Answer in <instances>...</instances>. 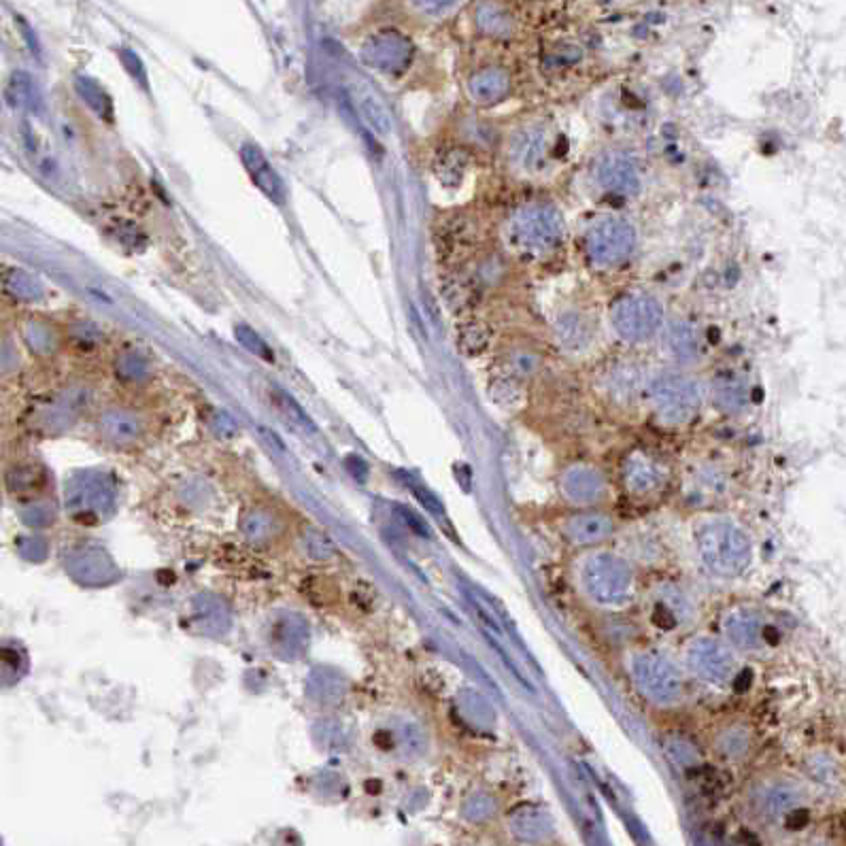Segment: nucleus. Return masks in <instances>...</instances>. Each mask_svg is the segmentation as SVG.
I'll return each mask as SVG.
<instances>
[{"label": "nucleus", "instance_id": "obj_1", "mask_svg": "<svg viewBox=\"0 0 846 846\" xmlns=\"http://www.w3.org/2000/svg\"><path fill=\"white\" fill-rule=\"evenodd\" d=\"M696 549L702 564L721 579H734L751 564L749 534L730 519H710L696 530Z\"/></svg>", "mask_w": 846, "mask_h": 846}, {"label": "nucleus", "instance_id": "obj_2", "mask_svg": "<svg viewBox=\"0 0 846 846\" xmlns=\"http://www.w3.org/2000/svg\"><path fill=\"white\" fill-rule=\"evenodd\" d=\"M581 585L594 602L602 606H621L634 596V572L621 557L600 551L583 562Z\"/></svg>", "mask_w": 846, "mask_h": 846}, {"label": "nucleus", "instance_id": "obj_3", "mask_svg": "<svg viewBox=\"0 0 846 846\" xmlns=\"http://www.w3.org/2000/svg\"><path fill=\"white\" fill-rule=\"evenodd\" d=\"M513 245L530 256H545L564 241V219L549 205H532L519 211L511 224Z\"/></svg>", "mask_w": 846, "mask_h": 846}, {"label": "nucleus", "instance_id": "obj_4", "mask_svg": "<svg viewBox=\"0 0 846 846\" xmlns=\"http://www.w3.org/2000/svg\"><path fill=\"white\" fill-rule=\"evenodd\" d=\"M630 668L638 691L647 700L668 706L683 698V674L670 657L655 651H642L632 657Z\"/></svg>", "mask_w": 846, "mask_h": 846}, {"label": "nucleus", "instance_id": "obj_5", "mask_svg": "<svg viewBox=\"0 0 846 846\" xmlns=\"http://www.w3.org/2000/svg\"><path fill=\"white\" fill-rule=\"evenodd\" d=\"M651 402L662 421L687 423L700 411L702 389L689 377L666 375L651 385Z\"/></svg>", "mask_w": 846, "mask_h": 846}, {"label": "nucleus", "instance_id": "obj_6", "mask_svg": "<svg viewBox=\"0 0 846 846\" xmlns=\"http://www.w3.org/2000/svg\"><path fill=\"white\" fill-rule=\"evenodd\" d=\"M636 247V230L617 217H606L587 234V253L598 266H615Z\"/></svg>", "mask_w": 846, "mask_h": 846}, {"label": "nucleus", "instance_id": "obj_7", "mask_svg": "<svg viewBox=\"0 0 846 846\" xmlns=\"http://www.w3.org/2000/svg\"><path fill=\"white\" fill-rule=\"evenodd\" d=\"M662 309L651 296H625L615 302L611 321L625 341H647L662 326Z\"/></svg>", "mask_w": 846, "mask_h": 846}, {"label": "nucleus", "instance_id": "obj_8", "mask_svg": "<svg viewBox=\"0 0 846 846\" xmlns=\"http://www.w3.org/2000/svg\"><path fill=\"white\" fill-rule=\"evenodd\" d=\"M689 670L710 685H725L736 676V657L732 649L715 638H696L687 647Z\"/></svg>", "mask_w": 846, "mask_h": 846}, {"label": "nucleus", "instance_id": "obj_9", "mask_svg": "<svg viewBox=\"0 0 846 846\" xmlns=\"http://www.w3.org/2000/svg\"><path fill=\"white\" fill-rule=\"evenodd\" d=\"M413 43L398 30H381L377 35L368 37L362 47V60L379 73H400L413 60Z\"/></svg>", "mask_w": 846, "mask_h": 846}, {"label": "nucleus", "instance_id": "obj_10", "mask_svg": "<svg viewBox=\"0 0 846 846\" xmlns=\"http://www.w3.org/2000/svg\"><path fill=\"white\" fill-rule=\"evenodd\" d=\"M723 630L730 645L742 651H759L768 645V634L772 628L761 619L759 613L749 611V608H738L732 611L723 621Z\"/></svg>", "mask_w": 846, "mask_h": 846}, {"label": "nucleus", "instance_id": "obj_11", "mask_svg": "<svg viewBox=\"0 0 846 846\" xmlns=\"http://www.w3.org/2000/svg\"><path fill=\"white\" fill-rule=\"evenodd\" d=\"M241 160L247 168L249 177L253 179V183H256L260 188V192L266 194L273 202H277V205H283V202H285L283 181L277 175L273 164H270L268 158L262 154V149L258 145H253V143H245L241 147Z\"/></svg>", "mask_w": 846, "mask_h": 846}, {"label": "nucleus", "instance_id": "obj_12", "mask_svg": "<svg viewBox=\"0 0 846 846\" xmlns=\"http://www.w3.org/2000/svg\"><path fill=\"white\" fill-rule=\"evenodd\" d=\"M623 475H625V485H628V489H632V492L638 496L657 492V489L664 487L668 479L666 468L647 453L630 455L628 462H625Z\"/></svg>", "mask_w": 846, "mask_h": 846}, {"label": "nucleus", "instance_id": "obj_13", "mask_svg": "<svg viewBox=\"0 0 846 846\" xmlns=\"http://www.w3.org/2000/svg\"><path fill=\"white\" fill-rule=\"evenodd\" d=\"M564 494L577 504H591L602 498L604 479L598 470L589 466H574L562 479Z\"/></svg>", "mask_w": 846, "mask_h": 846}, {"label": "nucleus", "instance_id": "obj_14", "mask_svg": "<svg viewBox=\"0 0 846 846\" xmlns=\"http://www.w3.org/2000/svg\"><path fill=\"white\" fill-rule=\"evenodd\" d=\"M598 179L606 190L617 194H636L640 190V175L636 166L621 156H606L598 166Z\"/></svg>", "mask_w": 846, "mask_h": 846}, {"label": "nucleus", "instance_id": "obj_15", "mask_svg": "<svg viewBox=\"0 0 846 846\" xmlns=\"http://www.w3.org/2000/svg\"><path fill=\"white\" fill-rule=\"evenodd\" d=\"M468 92L475 103L494 105L511 92V75L500 69V66H489V69H483L470 77Z\"/></svg>", "mask_w": 846, "mask_h": 846}, {"label": "nucleus", "instance_id": "obj_16", "mask_svg": "<svg viewBox=\"0 0 846 846\" xmlns=\"http://www.w3.org/2000/svg\"><path fill=\"white\" fill-rule=\"evenodd\" d=\"M613 530V521L600 513H583L566 523V536L570 538V543L581 547L602 543L613 534Z\"/></svg>", "mask_w": 846, "mask_h": 846}, {"label": "nucleus", "instance_id": "obj_17", "mask_svg": "<svg viewBox=\"0 0 846 846\" xmlns=\"http://www.w3.org/2000/svg\"><path fill=\"white\" fill-rule=\"evenodd\" d=\"M547 149V134L538 128L521 130L511 143V158L526 171L538 168L543 164Z\"/></svg>", "mask_w": 846, "mask_h": 846}, {"label": "nucleus", "instance_id": "obj_18", "mask_svg": "<svg viewBox=\"0 0 846 846\" xmlns=\"http://www.w3.org/2000/svg\"><path fill=\"white\" fill-rule=\"evenodd\" d=\"M664 347L670 358L689 362L700 355V336L689 321H674L664 334Z\"/></svg>", "mask_w": 846, "mask_h": 846}, {"label": "nucleus", "instance_id": "obj_19", "mask_svg": "<svg viewBox=\"0 0 846 846\" xmlns=\"http://www.w3.org/2000/svg\"><path fill=\"white\" fill-rule=\"evenodd\" d=\"M555 336L562 347L570 351H581L591 343V336H594V328H591L589 319L579 313H566L555 324Z\"/></svg>", "mask_w": 846, "mask_h": 846}, {"label": "nucleus", "instance_id": "obj_20", "mask_svg": "<svg viewBox=\"0 0 846 846\" xmlns=\"http://www.w3.org/2000/svg\"><path fill=\"white\" fill-rule=\"evenodd\" d=\"M468 164H470V156L466 149L449 147L436 156L434 173L438 181L447 185V188H458V185L464 181Z\"/></svg>", "mask_w": 846, "mask_h": 846}, {"label": "nucleus", "instance_id": "obj_21", "mask_svg": "<svg viewBox=\"0 0 846 846\" xmlns=\"http://www.w3.org/2000/svg\"><path fill=\"white\" fill-rule=\"evenodd\" d=\"M355 96V105H358V111L362 113V117L366 120V124L375 130L377 134H389L392 132V115H389L387 107L381 103V98L370 92L368 88L360 86L358 90L353 92Z\"/></svg>", "mask_w": 846, "mask_h": 846}, {"label": "nucleus", "instance_id": "obj_22", "mask_svg": "<svg viewBox=\"0 0 846 846\" xmlns=\"http://www.w3.org/2000/svg\"><path fill=\"white\" fill-rule=\"evenodd\" d=\"M75 90L83 98V103H86L92 111H96L100 117H103V120H111V117H113L111 96L105 92V88L100 86L98 81H94L90 77H77L75 79Z\"/></svg>", "mask_w": 846, "mask_h": 846}, {"label": "nucleus", "instance_id": "obj_23", "mask_svg": "<svg viewBox=\"0 0 846 846\" xmlns=\"http://www.w3.org/2000/svg\"><path fill=\"white\" fill-rule=\"evenodd\" d=\"M100 428L107 434V438L115 443H126L137 438L139 434V421L134 415L124 411H109L100 419Z\"/></svg>", "mask_w": 846, "mask_h": 846}, {"label": "nucleus", "instance_id": "obj_24", "mask_svg": "<svg viewBox=\"0 0 846 846\" xmlns=\"http://www.w3.org/2000/svg\"><path fill=\"white\" fill-rule=\"evenodd\" d=\"M492 341V328L485 321H466L458 330V347L464 355H479Z\"/></svg>", "mask_w": 846, "mask_h": 846}, {"label": "nucleus", "instance_id": "obj_25", "mask_svg": "<svg viewBox=\"0 0 846 846\" xmlns=\"http://www.w3.org/2000/svg\"><path fill=\"white\" fill-rule=\"evenodd\" d=\"M606 387L611 389L613 394L634 396L640 389V372L632 366H615L608 370Z\"/></svg>", "mask_w": 846, "mask_h": 846}, {"label": "nucleus", "instance_id": "obj_26", "mask_svg": "<svg viewBox=\"0 0 846 846\" xmlns=\"http://www.w3.org/2000/svg\"><path fill=\"white\" fill-rule=\"evenodd\" d=\"M477 22L487 35H509L513 28L509 13H504L502 9L494 5H483L477 13Z\"/></svg>", "mask_w": 846, "mask_h": 846}, {"label": "nucleus", "instance_id": "obj_27", "mask_svg": "<svg viewBox=\"0 0 846 846\" xmlns=\"http://www.w3.org/2000/svg\"><path fill=\"white\" fill-rule=\"evenodd\" d=\"M717 398H719V404L723 406V409L740 411L749 404V387L738 379H730V381H725L723 385H719Z\"/></svg>", "mask_w": 846, "mask_h": 846}, {"label": "nucleus", "instance_id": "obj_28", "mask_svg": "<svg viewBox=\"0 0 846 846\" xmlns=\"http://www.w3.org/2000/svg\"><path fill=\"white\" fill-rule=\"evenodd\" d=\"M234 332H236V341H239L249 353H253V355H258V358H262V360H268V362H273L275 360V355H273V349L268 347V343L264 341V338L253 330V328H249V326H245V324H239L234 328Z\"/></svg>", "mask_w": 846, "mask_h": 846}, {"label": "nucleus", "instance_id": "obj_29", "mask_svg": "<svg viewBox=\"0 0 846 846\" xmlns=\"http://www.w3.org/2000/svg\"><path fill=\"white\" fill-rule=\"evenodd\" d=\"M7 287L13 296H18L22 300H37L43 296L41 283L32 275L22 273V270H13V273L9 275Z\"/></svg>", "mask_w": 846, "mask_h": 846}, {"label": "nucleus", "instance_id": "obj_30", "mask_svg": "<svg viewBox=\"0 0 846 846\" xmlns=\"http://www.w3.org/2000/svg\"><path fill=\"white\" fill-rule=\"evenodd\" d=\"M9 94L18 105H24L26 109H35L39 107V92L35 88V83L28 75L18 73L13 77L11 86H9Z\"/></svg>", "mask_w": 846, "mask_h": 846}, {"label": "nucleus", "instance_id": "obj_31", "mask_svg": "<svg viewBox=\"0 0 846 846\" xmlns=\"http://www.w3.org/2000/svg\"><path fill=\"white\" fill-rule=\"evenodd\" d=\"M115 368H117V375L128 381H137L147 375V362L139 353H132V351L122 353L115 362Z\"/></svg>", "mask_w": 846, "mask_h": 846}, {"label": "nucleus", "instance_id": "obj_32", "mask_svg": "<svg viewBox=\"0 0 846 846\" xmlns=\"http://www.w3.org/2000/svg\"><path fill=\"white\" fill-rule=\"evenodd\" d=\"M468 698H470V721L475 723L477 727H487V725H492V721H494V713H492V708H489V704L483 700V696L481 693H475V691H470L468 693Z\"/></svg>", "mask_w": 846, "mask_h": 846}, {"label": "nucleus", "instance_id": "obj_33", "mask_svg": "<svg viewBox=\"0 0 846 846\" xmlns=\"http://www.w3.org/2000/svg\"><path fill=\"white\" fill-rule=\"evenodd\" d=\"M492 396L496 400H500L502 404L511 406V404L519 402L523 394H521V387L511 377H502V379H496L492 383Z\"/></svg>", "mask_w": 846, "mask_h": 846}, {"label": "nucleus", "instance_id": "obj_34", "mask_svg": "<svg viewBox=\"0 0 846 846\" xmlns=\"http://www.w3.org/2000/svg\"><path fill=\"white\" fill-rule=\"evenodd\" d=\"M277 402L281 406V411L287 415V419H292L294 423H298V426H302V428H309V430L313 428L311 419L307 415H304V411L294 402V398H290V396L283 394V392H277Z\"/></svg>", "mask_w": 846, "mask_h": 846}, {"label": "nucleus", "instance_id": "obj_35", "mask_svg": "<svg viewBox=\"0 0 846 846\" xmlns=\"http://www.w3.org/2000/svg\"><path fill=\"white\" fill-rule=\"evenodd\" d=\"M120 58L126 66V71L137 79L141 86H147V75H145V66L141 62V58L132 52V49H120Z\"/></svg>", "mask_w": 846, "mask_h": 846}, {"label": "nucleus", "instance_id": "obj_36", "mask_svg": "<svg viewBox=\"0 0 846 846\" xmlns=\"http://www.w3.org/2000/svg\"><path fill=\"white\" fill-rule=\"evenodd\" d=\"M538 368V360L530 353H519L513 358V370L511 375H532V372Z\"/></svg>", "mask_w": 846, "mask_h": 846}, {"label": "nucleus", "instance_id": "obj_37", "mask_svg": "<svg viewBox=\"0 0 846 846\" xmlns=\"http://www.w3.org/2000/svg\"><path fill=\"white\" fill-rule=\"evenodd\" d=\"M415 7L417 9H423V11H428L430 15H441V13H445V11L453 9V7H458V5H455V3H417Z\"/></svg>", "mask_w": 846, "mask_h": 846}]
</instances>
